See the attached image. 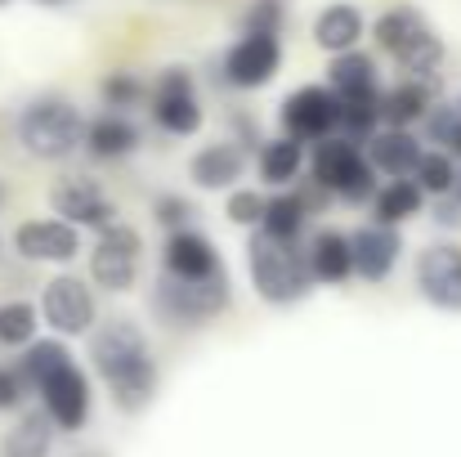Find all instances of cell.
<instances>
[{"mask_svg": "<svg viewBox=\"0 0 461 457\" xmlns=\"http://www.w3.org/2000/svg\"><path fill=\"white\" fill-rule=\"evenodd\" d=\"M90 363L122 413H144L157 395V359L135 318H108L90 332Z\"/></svg>", "mask_w": 461, "mask_h": 457, "instance_id": "6da1fadb", "label": "cell"}, {"mask_svg": "<svg viewBox=\"0 0 461 457\" xmlns=\"http://www.w3.org/2000/svg\"><path fill=\"white\" fill-rule=\"evenodd\" d=\"M18 372L27 390L41 395V408L50 413L59 431H81L90 422V404H95L90 377L77 368L63 341H32L18 359Z\"/></svg>", "mask_w": 461, "mask_h": 457, "instance_id": "7a4b0ae2", "label": "cell"}, {"mask_svg": "<svg viewBox=\"0 0 461 457\" xmlns=\"http://www.w3.org/2000/svg\"><path fill=\"white\" fill-rule=\"evenodd\" d=\"M247 274H251L256 297L265 305H278V309L301 305L318 288L313 265H309V247L269 238L260 229H251V242H247Z\"/></svg>", "mask_w": 461, "mask_h": 457, "instance_id": "3957f363", "label": "cell"}, {"mask_svg": "<svg viewBox=\"0 0 461 457\" xmlns=\"http://www.w3.org/2000/svg\"><path fill=\"white\" fill-rule=\"evenodd\" d=\"M157 323L179 327V332H197L211 318H220L233 305V283L229 270L215 279H175V274H157L153 292H149Z\"/></svg>", "mask_w": 461, "mask_h": 457, "instance_id": "277c9868", "label": "cell"}, {"mask_svg": "<svg viewBox=\"0 0 461 457\" xmlns=\"http://www.w3.org/2000/svg\"><path fill=\"white\" fill-rule=\"evenodd\" d=\"M18 144L36 161H63L86 149V117L59 95H41L18 113Z\"/></svg>", "mask_w": 461, "mask_h": 457, "instance_id": "5b68a950", "label": "cell"}, {"mask_svg": "<svg viewBox=\"0 0 461 457\" xmlns=\"http://www.w3.org/2000/svg\"><path fill=\"white\" fill-rule=\"evenodd\" d=\"M309 175L345 206H363L376 197V166L367 161V152L358 144H349L345 135H331V140H318L309 152Z\"/></svg>", "mask_w": 461, "mask_h": 457, "instance_id": "8992f818", "label": "cell"}, {"mask_svg": "<svg viewBox=\"0 0 461 457\" xmlns=\"http://www.w3.org/2000/svg\"><path fill=\"white\" fill-rule=\"evenodd\" d=\"M140 260H144V238L131 224H108L95 247H90V283L104 288L108 297H126L140 283Z\"/></svg>", "mask_w": 461, "mask_h": 457, "instance_id": "52a82bcc", "label": "cell"}, {"mask_svg": "<svg viewBox=\"0 0 461 457\" xmlns=\"http://www.w3.org/2000/svg\"><path fill=\"white\" fill-rule=\"evenodd\" d=\"M149 113H153L157 131H166L170 140H188L202 131L206 113H202V99H197V86H193V72L184 68H166L157 72L153 90H149Z\"/></svg>", "mask_w": 461, "mask_h": 457, "instance_id": "ba28073f", "label": "cell"}, {"mask_svg": "<svg viewBox=\"0 0 461 457\" xmlns=\"http://www.w3.org/2000/svg\"><path fill=\"white\" fill-rule=\"evenodd\" d=\"M278 122H283V135L301 144L331 140L340 131V95L331 86H301L278 104Z\"/></svg>", "mask_w": 461, "mask_h": 457, "instance_id": "9c48e42d", "label": "cell"}, {"mask_svg": "<svg viewBox=\"0 0 461 457\" xmlns=\"http://www.w3.org/2000/svg\"><path fill=\"white\" fill-rule=\"evenodd\" d=\"M41 318L59 336H90L99 327V301L95 288L77 274H54L41 292Z\"/></svg>", "mask_w": 461, "mask_h": 457, "instance_id": "30bf717a", "label": "cell"}, {"mask_svg": "<svg viewBox=\"0 0 461 457\" xmlns=\"http://www.w3.org/2000/svg\"><path fill=\"white\" fill-rule=\"evenodd\" d=\"M50 211L77 229H95L104 233L108 224H117V202L108 197V188L95 175H63L50 188Z\"/></svg>", "mask_w": 461, "mask_h": 457, "instance_id": "8fae6325", "label": "cell"}, {"mask_svg": "<svg viewBox=\"0 0 461 457\" xmlns=\"http://www.w3.org/2000/svg\"><path fill=\"white\" fill-rule=\"evenodd\" d=\"M278 72H283L278 36H238L220 59V81L229 90H265Z\"/></svg>", "mask_w": 461, "mask_h": 457, "instance_id": "7c38bea8", "label": "cell"}, {"mask_svg": "<svg viewBox=\"0 0 461 457\" xmlns=\"http://www.w3.org/2000/svg\"><path fill=\"white\" fill-rule=\"evenodd\" d=\"M14 251L32 265H72L81 256V229L59 215H32L14 229Z\"/></svg>", "mask_w": 461, "mask_h": 457, "instance_id": "4fadbf2b", "label": "cell"}, {"mask_svg": "<svg viewBox=\"0 0 461 457\" xmlns=\"http://www.w3.org/2000/svg\"><path fill=\"white\" fill-rule=\"evenodd\" d=\"M417 292L421 301L444 309V314H461V247L457 242H430L417 256Z\"/></svg>", "mask_w": 461, "mask_h": 457, "instance_id": "5bb4252c", "label": "cell"}, {"mask_svg": "<svg viewBox=\"0 0 461 457\" xmlns=\"http://www.w3.org/2000/svg\"><path fill=\"white\" fill-rule=\"evenodd\" d=\"M349 242H354V279H363V283H385L403 256V233L381 220L358 224L349 233Z\"/></svg>", "mask_w": 461, "mask_h": 457, "instance_id": "9a60e30c", "label": "cell"}, {"mask_svg": "<svg viewBox=\"0 0 461 457\" xmlns=\"http://www.w3.org/2000/svg\"><path fill=\"white\" fill-rule=\"evenodd\" d=\"M161 274H175V279H215V274H224V260H220V251H215V242L206 233L179 229V233H166Z\"/></svg>", "mask_w": 461, "mask_h": 457, "instance_id": "2e32d148", "label": "cell"}, {"mask_svg": "<svg viewBox=\"0 0 461 457\" xmlns=\"http://www.w3.org/2000/svg\"><path fill=\"white\" fill-rule=\"evenodd\" d=\"M439 104V81H417L403 77L390 90H381V122L394 131H412L417 122H426V113Z\"/></svg>", "mask_w": 461, "mask_h": 457, "instance_id": "e0dca14e", "label": "cell"}, {"mask_svg": "<svg viewBox=\"0 0 461 457\" xmlns=\"http://www.w3.org/2000/svg\"><path fill=\"white\" fill-rule=\"evenodd\" d=\"M247 175V152L238 149L233 140L220 144H202L188 161V179L202 193H220V188H238V179Z\"/></svg>", "mask_w": 461, "mask_h": 457, "instance_id": "ac0fdd59", "label": "cell"}, {"mask_svg": "<svg viewBox=\"0 0 461 457\" xmlns=\"http://www.w3.org/2000/svg\"><path fill=\"white\" fill-rule=\"evenodd\" d=\"M363 152L376 166V175H385V179H412L417 166H421V157H426L421 140L412 131H394V126H381Z\"/></svg>", "mask_w": 461, "mask_h": 457, "instance_id": "d6986e66", "label": "cell"}, {"mask_svg": "<svg viewBox=\"0 0 461 457\" xmlns=\"http://www.w3.org/2000/svg\"><path fill=\"white\" fill-rule=\"evenodd\" d=\"M363 9L358 5H349V0H336V5H322L318 14H313V45L322 50V54H349V50H358V41H363Z\"/></svg>", "mask_w": 461, "mask_h": 457, "instance_id": "ffe728a7", "label": "cell"}, {"mask_svg": "<svg viewBox=\"0 0 461 457\" xmlns=\"http://www.w3.org/2000/svg\"><path fill=\"white\" fill-rule=\"evenodd\" d=\"M140 149V126L131 122V113H113L104 108L99 117L86 122V152L95 161H122Z\"/></svg>", "mask_w": 461, "mask_h": 457, "instance_id": "44dd1931", "label": "cell"}, {"mask_svg": "<svg viewBox=\"0 0 461 457\" xmlns=\"http://www.w3.org/2000/svg\"><path fill=\"white\" fill-rule=\"evenodd\" d=\"M309 265L322 288H340L354 279V242L340 229H318L309 238Z\"/></svg>", "mask_w": 461, "mask_h": 457, "instance_id": "7402d4cb", "label": "cell"}, {"mask_svg": "<svg viewBox=\"0 0 461 457\" xmlns=\"http://www.w3.org/2000/svg\"><path fill=\"white\" fill-rule=\"evenodd\" d=\"M327 86H331L340 99H381V72H376V59L363 54V50L336 54L331 68H327Z\"/></svg>", "mask_w": 461, "mask_h": 457, "instance_id": "603a6c76", "label": "cell"}, {"mask_svg": "<svg viewBox=\"0 0 461 457\" xmlns=\"http://www.w3.org/2000/svg\"><path fill=\"white\" fill-rule=\"evenodd\" d=\"M426 32H430V23H426V14H421L417 5H390V9L372 23V36H376V45H381L390 59H403Z\"/></svg>", "mask_w": 461, "mask_h": 457, "instance_id": "cb8c5ba5", "label": "cell"}, {"mask_svg": "<svg viewBox=\"0 0 461 457\" xmlns=\"http://www.w3.org/2000/svg\"><path fill=\"white\" fill-rule=\"evenodd\" d=\"M260 161V179L274 184V188H292L301 175H305L309 157H305V144L292 140V135H278V140H265V149L256 152Z\"/></svg>", "mask_w": 461, "mask_h": 457, "instance_id": "d4e9b609", "label": "cell"}, {"mask_svg": "<svg viewBox=\"0 0 461 457\" xmlns=\"http://www.w3.org/2000/svg\"><path fill=\"white\" fill-rule=\"evenodd\" d=\"M421 211H426V193H421L417 179H385L376 188V197H372V215L381 224H394V229L417 220Z\"/></svg>", "mask_w": 461, "mask_h": 457, "instance_id": "484cf974", "label": "cell"}, {"mask_svg": "<svg viewBox=\"0 0 461 457\" xmlns=\"http://www.w3.org/2000/svg\"><path fill=\"white\" fill-rule=\"evenodd\" d=\"M54 422H50V413H23L18 417V426L0 440V457H50L54 449Z\"/></svg>", "mask_w": 461, "mask_h": 457, "instance_id": "4316f807", "label": "cell"}, {"mask_svg": "<svg viewBox=\"0 0 461 457\" xmlns=\"http://www.w3.org/2000/svg\"><path fill=\"white\" fill-rule=\"evenodd\" d=\"M309 215H313V211L305 206V197H301L296 188H283L278 197H269V206H265V220H260V233H269V238H283V242H301Z\"/></svg>", "mask_w": 461, "mask_h": 457, "instance_id": "83f0119b", "label": "cell"}, {"mask_svg": "<svg viewBox=\"0 0 461 457\" xmlns=\"http://www.w3.org/2000/svg\"><path fill=\"white\" fill-rule=\"evenodd\" d=\"M381 126H385L381 122V99H340V131L336 135H345L349 144L367 149Z\"/></svg>", "mask_w": 461, "mask_h": 457, "instance_id": "f1b7e54d", "label": "cell"}, {"mask_svg": "<svg viewBox=\"0 0 461 457\" xmlns=\"http://www.w3.org/2000/svg\"><path fill=\"white\" fill-rule=\"evenodd\" d=\"M457 157L444 149H426V157H421V166H417V184H421V193L426 197H448V193H457Z\"/></svg>", "mask_w": 461, "mask_h": 457, "instance_id": "f546056e", "label": "cell"}, {"mask_svg": "<svg viewBox=\"0 0 461 457\" xmlns=\"http://www.w3.org/2000/svg\"><path fill=\"white\" fill-rule=\"evenodd\" d=\"M41 309L32 301H5L0 305V345L5 350H27L36 341Z\"/></svg>", "mask_w": 461, "mask_h": 457, "instance_id": "4dcf8cb0", "label": "cell"}, {"mask_svg": "<svg viewBox=\"0 0 461 457\" xmlns=\"http://www.w3.org/2000/svg\"><path fill=\"white\" fill-rule=\"evenodd\" d=\"M149 81L144 77H135V72H108L104 81H99V99H104V108H113V113H131V108H140L144 99H149Z\"/></svg>", "mask_w": 461, "mask_h": 457, "instance_id": "1f68e13d", "label": "cell"}, {"mask_svg": "<svg viewBox=\"0 0 461 457\" xmlns=\"http://www.w3.org/2000/svg\"><path fill=\"white\" fill-rule=\"evenodd\" d=\"M287 9L283 0H251L242 14V36H283Z\"/></svg>", "mask_w": 461, "mask_h": 457, "instance_id": "d6a6232c", "label": "cell"}, {"mask_svg": "<svg viewBox=\"0 0 461 457\" xmlns=\"http://www.w3.org/2000/svg\"><path fill=\"white\" fill-rule=\"evenodd\" d=\"M265 206H269V197H265V193H256V188H229L224 215H229L238 229H260Z\"/></svg>", "mask_w": 461, "mask_h": 457, "instance_id": "836d02e7", "label": "cell"}, {"mask_svg": "<svg viewBox=\"0 0 461 457\" xmlns=\"http://www.w3.org/2000/svg\"><path fill=\"white\" fill-rule=\"evenodd\" d=\"M461 131V108L457 104H435L430 113H426V140L435 144V149H453V140H457Z\"/></svg>", "mask_w": 461, "mask_h": 457, "instance_id": "e575fe53", "label": "cell"}, {"mask_svg": "<svg viewBox=\"0 0 461 457\" xmlns=\"http://www.w3.org/2000/svg\"><path fill=\"white\" fill-rule=\"evenodd\" d=\"M193 215H197V206H193L188 197H179V193H161V197L153 202V220L166 229V233L193 229Z\"/></svg>", "mask_w": 461, "mask_h": 457, "instance_id": "d590c367", "label": "cell"}, {"mask_svg": "<svg viewBox=\"0 0 461 457\" xmlns=\"http://www.w3.org/2000/svg\"><path fill=\"white\" fill-rule=\"evenodd\" d=\"M229 131H233V144L247 152H260L265 149V135H260V122L251 117V113H229Z\"/></svg>", "mask_w": 461, "mask_h": 457, "instance_id": "8d00e7d4", "label": "cell"}, {"mask_svg": "<svg viewBox=\"0 0 461 457\" xmlns=\"http://www.w3.org/2000/svg\"><path fill=\"white\" fill-rule=\"evenodd\" d=\"M23 395H27L23 372H18V368H0V413L18 408V404H23Z\"/></svg>", "mask_w": 461, "mask_h": 457, "instance_id": "74e56055", "label": "cell"}, {"mask_svg": "<svg viewBox=\"0 0 461 457\" xmlns=\"http://www.w3.org/2000/svg\"><path fill=\"white\" fill-rule=\"evenodd\" d=\"M435 224H439V229H461V197L457 193L435 197Z\"/></svg>", "mask_w": 461, "mask_h": 457, "instance_id": "f35d334b", "label": "cell"}, {"mask_svg": "<svg viewBox=\"0 0 461 457\" xmlns=\"http://www.w3.org/2000/svg\"><path fill=\"white\" fill-rule=\"evenodd\" d=\"M448 152H453V157L461 161V131H457V140H453V149H448Z\"/></svg>", "mask_w": 461, "mask_h": 457, "instance_id": "ab89813d", "label": "cell"}, {"mask_svg": "<svg viewBox=\"0 0 461 457\" xmlns=\"http://www.w3.org/2000/svg\"><path fill=\"white\" fill-rule=\"evenodd\" d=\"M0 206H5V184H0Z\"/></svg>", "mask_w": 461, "mask_h": 457, "instance_id": "60d3db41", "label": "cell"}, {"mask_svg": "<svg viewBox=\"0 0 461 457\" xmlns=\"http://www.w3.org/2000/svg\"><path fill=\"white\" fill-rule=\"evenodd\" d=\"M41 5H63V0H41Z\"/></svg>", "mask_w": 461, "mask_h": 457, "instance_id": "b9f144b4", "label": "cell"}, {"mask_svg": "<svg viewBox=\"0 0 461 457\" xmlns=\"http://www.w3.org/2000/svg\"><path fill=\"white\" fill-rule=\"evenodd\" d=\"M457 197H461V175H457Z\"/></svg>", "mask_w": 461, "mask_h": 457, "instance_id": "7bdbcfd3", "label": "cell"}, {"mask_svg": "<svg viewBox=\"0 0 461 457\" xmlns=\"http://www.w3.org/2000/svg\"><path fill=\"white\" fill-rule=\"evenodd\" d=\"M0 5H9V0H0Z\"/></svg>", "mask_w": 461, "mask_h": 457, "instance_id": "ee69618b", "label": "cell"}, {"mask_svg": "<svg viewBox=\"0 0 461 457\" xmlns=\"http://www.w3.org/2000/svg\"><path fill=\"white\" fill-rule=\"evenodd\" d=\"M457 108H461V99H457Z\"/></svg>", "mask_w": 461, "mask_h": 457, "instance_id": "f6af8a7d", "label": "cell"}]
</instances>
